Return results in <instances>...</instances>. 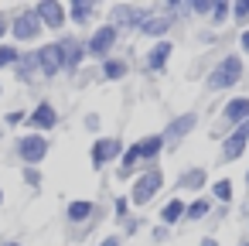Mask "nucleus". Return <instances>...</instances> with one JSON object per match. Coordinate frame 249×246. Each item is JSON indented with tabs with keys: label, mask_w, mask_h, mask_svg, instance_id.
Returning <instances> with one entry per match:
<instances>
[{
	"label": "nucleus",
	"mask_w": 249,
	"mask_h": 246,
	"mask_svg": "<svg viewBox=\"0 0 249 246\" xmlns=\"http://www.w3.org/2000/svg\"><path fill=\"white\" fill-rule=\"evenodd\" d=\"M246 82V58L239 52H218L208 72L201 76L205 96H232Z\"/></svg>",
	"instance_id": "f257e3e1"
},
{
	"label": "nucleus",
	"mask_w": 249,
	"mask_h": 246,
	"mask_svg": "<svg viewBox=\"0 0 249 246\" xmlns=\"http://www.w3.org/2000/svg\"><path fill=\"white\" fill-rule=\"evenodd\" d=\"M208 185H212V174L205 164H184L174 174V195H181V198H198L208 191Z\"/></svg>",
	"instance_id": "39448f33"
},
{
	"label": "nucleus",
	"mask_w": 249,
	"mask_h": 246,
	"mask_svg": "<svg viewBox=\"0 0 249 246\" xmlns=\"http://www.w3.org/2000/svg\"><path fill=\"white\" fill-rule=\"evenodd\" d=\"M157 11V4H113L109 7V21L106 24H113L120 35H137L140 28H143V21L150 18Z\"/></svg>",
	"instance_id": "20e7f679"
},
{
	"label": "nucleus",
	"mask_w": 249,
	"mask_h": 246,
	"mask_svg": "<svg viewBox=\"0 0 249 246\" xmlns=\"http://www.w3.org/2000/svg\"><path fill=\"white\" fill-rule=\"evenodd\" d=\"M35 14H38L41 28H52V31H62L69 24V14H65V7L58 4V0H41V4L35 7Z\"/></svg>",
	"instance_id": "ddd939ff"
},
{
	"label": "nucleus",
	"mask_w": 249,
	"mask_h": 246,
	"mask_svg": "<svg viewBox=\"0 0 249 246\" xmlns=\"http://www.w3.org/2000/svg\"><path fill=\"white\" fill-rule=\"evenodd\" d=\"M212 208H215V202H212L208 195L188 198V205H184V226H201V222H208V219H212Z\"/></svg>",
	"instance_id": "6ab92c4d"
},
{
	"label": "nucleus",
	"mask_w": 249,
	"mask_h": 246,
	"mask_svg": "<svg viewBox=\"0 0 249 246\" xmlns=\"http://www.w3.org/2000/svg\"><path fill=\"white\" fill-rule=\"evenodd\" d=\"M11 31H14V38H18V41H35L45 28H41V21H38V14H35V11H21V14L14 18V28H11Z\"/></svg>",
	"instance_id": "f3484780"
},
{
	"label": "nucleus",
	"mask_w": 249,
	"mask_h": 246,
	"mask_svg": "<svg viewBox=\"0 0 249 246\" xmlns=\"http://www.w3.org/2000/svg\"><path fill=\"white\" fill-rule=\"evenodd\" d=\"M82 123H86V130H92V133H96V130L103 127V120H99V113H86V120H82Z\"/></svg>",
	"instance_id": "e433bc0d"
},
{
	"label": "nucleus",
	"mask_w": 249,
	"mask_h": 246,
	"mask_svg": "<svg viewBox=\"0 0 249 246\" xmlns=\"http://www.w3.org/2000/svg\"><path fill=\"white\" fill-rule=\"evenodd\" d=\"M35 58H38V72H41L45 79H55V76L62 72V52H58L55 41H52V45H41V48L35 52Z\"/></svg>",
	"instance_id": "2eb2a0df"
},
{
	"label": "nucleus",
	"mask_w": 249,
	"mask_h": 246,
	"mask_svg": "<svg viewBox=\"0 0 249 246\" xmlns=\"http://www.w3.org/2000/svg\"><path fill=\"white\" fill-rule=\"evenodd\" d=\"M215 205H235V181L229 178V174H222V178H212V185H208V191H205Z\"/></svg>",
	"instance_id": "412c9836"
},
{
	"label": "nucleus",
	"mask_w": 249,
	"mask_h": 246,
	"mask_svg": "<svg viewBox=\"0 0 249 246\" xmlns=\"http://www.w3.org/2000/svg\"><path fill=\"white\" fill-rule=\"evenodd\" d=\"M174 28H178V24H174V21H171V18L160 11V7H157V11H154V14L143 21V28H140L137 35H140V38H147V41L154 45V41H167Z\"/></svg>",
	"instance_id": "9d476101"
},
{
	"label": "nucleus",
	"mask_w": 249,
	"mask_h": 246,
	"mask_svg": "<svg viewBox=\"0 0 249 246\" xmlns=\"http://www.w3.org/2000/svg\"><path fill=\"white\" fill-rule=\"evenodd\" d=\"M7 246H21V243H7Z\"/></svg>",
	"instance_id": "a18cd8bd"
},
{
	"label": "nucleus",
	"mask_w": 249,
	"mask_h": 246,
	"mask_svg": "<svg viewBox=\"0 0 249 246\" xmlns=\"http://www.w3.org/2000/svg\"><path fill=\"white\" fill-rule=\"evenodd\" d=\"M48 137H41V133H28V137H21L18 140V154H21V161L28 164V168H35V164H41L45 157H48Z\"/></svg>",
	"instance_id": "9b49d317"
},
{
	"label": "nucleus",
	"mask_w": 249,
	"mask_h": 246,
	"mask_svg": "<svg viewBox=\"0 0 249 246\" xmlns=\"http://www.w3.org/2000/svg\"><path fill=\"white\" fill-rule=\"evenodd\" d=\"M65 14H69V21H72V24H79V28H89V24L99 18V7H96V4H89V0H75V4H72Z\"/></svg>",
	"instance_id": "b1692460"
},
{
	"label": "nucleus",
	"mask_w": 249,
	"mask_h": 246,
	"mask_svg": "<svg viewBox=\"0 0 249 246\" xmlns=\"http://www.w3.org/2000/svg\"><path fill=\"white\" fill-rule=\"evenodd\" d=\"M157 7H160V11H164L178 28L195 24V21H191V7H188V0H164V4H157Z\"/></svg>",
	"instance_id": "393cba45"
},
{
	"label": "nucleus",
	"mask_w": 249,
	"mask_h": 246,
	"mask_svg": "<svg viewBox=\"0 0 249 246\" xmlns=\"http://www.w3.org/2000/svg\"><path fill=\"white\" fill-rule=\"evenodd\" d=\"M246 154H249V144H242L239 137L229 133L225 140H218V161H215V164H218V168H229V164H239Z\"/></svg>",
	"instance_id": "dca6fc26"
},
{
	"label": "nucleus",
	"mask_w": 249,
	"mask_h": 246,
	"mask_svg": "<svg viewBox=\"0 0 249 246\" xmlns=\"http://www.w3.org/2000/svg\"><path fill=\"white\" fill-rule=\"evenodd\" d=\"M96 215H99V208H96V202H89V198H75V202L65 205V219H69L72 226L96 222Z\"/></svg>",
	"instance_id": "aec40b11"
},
{
	"label": "nucleus",
	"mask_w": 249,
	"mask_h": 246,
	"mask_svg": "<svg viewBox=\"0 0 249 246\" xmlns=\"http://www.w3.org/2000/svg\"><path fill=\"white\" fill-rule=\"evenodd\" d=\"M18 48H11V45H0V69H7V65H18Z\"/></svg>",
	"instance_id": "72a5a7b5"
},
{
	"label": "nucleus",
	"mask_w": 249,
	"mask_h": 246,
	"mask_svg": "<svg viewBox=\"0 0 249 246\" xmlns=\"http://www.w3.org/2000/svg\"><path fill=\"white\" fill-rule=\"evenodd\" d=\"M24 181H28L31 188H38V185H41V174H38V168H24Z\"/></svg>",
	"instance_id": "4c0bfd02"
},
{
	"label": "nucleus",
	"mask_w": 249,
	"mask_h": 246,
	"mask_svg": "<svg viewBox=\"0 0 249 246\" xmlns=\"http://www.w3.org/2000/svg\"><path fill=\"white\" fill-rule=\"evenodd\" d=\"M232 137H239L242 144H249V116H246V120H242V123H239L235 130H232Z\"/></svg>",
	"instance_id": "c9c22d12"
},
{
	"label": "nucleus",
	"mask_w": 249,
	"mask_h": 246,
	"mask_svg": "<svg viewBox=\"0 0 249 246\" xmlns=\"http://www.w3.org/2000/svg\"><path fill=\"white\" fill-rule=\"evenodd\" d=\"M164 185H167V174H164V168H160V164L143 168V171L133 178V185H130L126 198H130V205H133V208H147V205L164 191Z\"/></svg>",
	"instance_id": "f03ea898"
},
{
	"label": "nucleus",
	"mask_w": 249,
	"mask_h": 246,
	"mask_svg": "<svg viewBox=\"0 0 249 246\" xmlns=\"http://www.w3.org/2000/svg\"><path fill=\"white\" fill-rule=\"evenodd\" d=\"M212 4L215 0H188V7H191V21H208V14H212Z\"/></svg>",
	"instance_id": "c756f323"
},
{
	"label": "nucleus",
	"mask_w": 249,
	"mask_h": 246,
	"mask_svg": "<svg viewBox=\"0 0 249 246\" xmlns=\"http://www.w3.org/2000/svg\"><path fill=\"white\" fill-rule=\"evenodd\" d=\"M58 45V52H62V72H79L82 65H86V41L79 38V35H65L62 41H55Z\"/></svg>",
	"instance_id": "1a4fd4ad"
},
{
	"label": "nucleus",
	"mask_w": 249,
	"mask_h": 246,
	"mask_svg": "<svg viewBox=\"0 0 249 246\" xmlns=\"http://www.w3.org/2000/svg\"><path fill=\"white\" fill-rule=\"evenodd\" d=\"M232 24L239 31L249 28V0H232Z\"/></svg>",
	"instance_id": "c85d7f7f"
},
{
	"label": "nucleus",
	"mask_w": 249,
	"mask_h": 246,
	"mask_svg": "<svg viewBox=\"0 0 249 246\" xmlns=\"http://www.w3.org/2000/svg\"><path fill=\"white\" fill-rule=\"evenodd\" d=\"M120 38H123V35H120L113 24H99V28H92V35L86 38V55L96 58V62H106L109 55H116Z\"/></svg>",
	"instance_id": "423d86ee"
},
{
	"label": "nucleus",
	"mask_w": 249,
	"mask_h": 246,
	"mask_svg": "<svg viewBox=\"0 0 249 246\" xmlns=\"http://www.w3.org/2000/svg\"><path fill=\"white\" fill-rule=\"evenodd\" d=\"M123 151H126L123 137H96V140H92V147H89V161H92V171H103L106 164H116Z\"/></svg>",
	"instance_id": "0eeeda50"
},
{
	"label": "nucleus",
	"mask_w": 249,
	"mask_h": 246,
	"mask_svg": "<svg viewBox=\"0 0 249 246\" xmlns=\"http://www.w3.org/2000/svg\"><path fill=\"white\" fill-rule=\"evenodd\" d=\"M195 246H222V243H218V236H215V232H205V236H201Z\"/></svg>",
	"instance_id": "ea45409f"
},
{
	"label": "nucleus",
	"mask_w": 249,
	"mask_h": 246,
	"mask_svg": "<svg viewBox=\"0 0 249 246\" xmlns=\"http://www.w3.org/2000/svg\"><path fill=\"white\" fill-rule=\"evenodd\" d=\"M235 246H249V236H242V239H239V243H235Z\"/></svg>",
	"instance_id": "c03bdc74"
},
{
	"label": "nucleus",
	"mask_w": 249,
	"mask_h": 246,
	"mask_svg": "<svg viewBox=\"0 0 249 246\" xmlns=\"http://www.w3.org/2000/svg\"><path fill=\"white\" fill-rule=\"evenodd\" d=\"M184 205H188V198H181V195L164 198V205H160V212H157V222L167 226V229L181 226V222H184Z\"/></svg>",
	"instance_id": "a211bd4d"
},
{
	"label": "nucleus",
	"mask_w": 249,
	"mask_h": 246,
	"mask_svg": "<svg viewBox=\"0 0 249 246\" xmlns=\"http://www.w3.org/2000/svg\"><path fill=\"white\" fill-rule=\"evenodd\" d=\"M28 127H35V130H55L58 127V110L45 99V103H38L35 110H31V116H28Z\"/></svg>",
	"instance_id": "4be33fe9"
},
{
	"label": "nucleus",
	"mask_w": 249,
	"mask_h": 246,
	"mask_svg": "<svg viewBox=\"0 0 249 246\" xmlns=\"http://www.w3.org/2000/svg\"><path fill=\"white\" fill-rule=\"evenodd\" d=\"M239 215H242V226H246V236H249V198L239 205Z\"/></svg>",
	"instance_id": "a19ab883"
},
{
	"label": "nucleus",
	"mask_w": 249,
	"mask_h": 246,
	"mask_svg": "<svg viewBox=\"0 0 249 246\" xmlns=\"http://www.w3.org/2000/svg\"><path fill=\"white\" fill-rule=\"evenodd\" d=\"M0 202H4V191H0Z\"/></svg>",
	"instance_id": "49530a36"
},
{
	"label": "nucleus",
	"mask_w": 249,
	"mask_h": 246,
	"mask_svg": "<svg viewBox=\"0 0 249 246\" xmlns=\"http://www.w3.org/2000/svg\"><path fill=\"white\" fill-rule=\"evenodd\" d=\"M198 127H201V110H181V113H174V116L164 123V130H160L167 154H174L188 137H195Z\"/></svg>",
	"instance_id": "7ed1b4c3"
},
{
	"label": "nucleus",
	"mask_w": 249,
	"mask_h": 246,
	"mask_svg": "<svg viewBox=\"0 0 249 246\" xmlns=\"http://www.w3.org/2000/svg\"><path fill=\"white\" fill-rule=\"evenodd\" d=\"M130 208H133V205H130V198H126V195H116V198H113V219H116V222L130 219Z\"/></svg>",
	"instance_id": "2f4dec72"
},
{
	"label": "nucleus",
	"mask_w": 249,
	"mask_h": 246,
	"mask_svg": "<svg viewBox=\"0 0 249 246\" xmlns=\"http://www.w3.org/2000/svg\"><path fill=\"white\" fill-rule=\"evenodd\" d=\"M171 58H174V38L167 41H154L143 55V72L147 76H164L171 69Z\"/></svg>",
	"instance_id": "6e6552de"
},
{
	"label": "nucleus",
	"mask_w": 249,
	"mask_h": 246,
	"mask_svg": "<svg viewBox=\"0 0 249 246\" xmlns=\"http://www.w3.org/2000/svg\"><path fill=\"white\" fill-rule=\"evenodd\" d=\"M147 236H150V243H154V246H171V239H174V229H167V226L154 222V226L147 229Z\"/></svg>",
	"instance_id": "cd10ccee"
},
{
	"label": "nucleus",
	"mask_w": 249,
	"mask_h": 246,
	"mask_svg": "<svg viewBox=\"0 0 249 246\" xmlns=\"http://www.w3.org/2000/svg\"><path fill=\"white\" fill-rule=\"evenodd\" d=\"M242 188H246V198H249V164H246V171H242Z\"/></svg>",
	"instance_id": "79ce46f5"
},
{
	"label": "nucleus",
	"mask_w": 249,
	"mask_h": 246,
	"mask_svg": "<svg viewBox=\"0 0 249 246\" xmlns=\"http://www.w3.org/2000/svg\"><path fill=\"white\" fill-rule=\"evenodd\" d=\"M205 24L215 28V31H222L225 24H232V0H215V4H212V14H208Z\"/></svg>",
	"instance_id": "a878e982"
},
{
	"label": "nucleus",
	"mask_w": 249,
	"mask_h": 246,
	"mask_svg": "<svg viewBox=\"0 0 249 246\" xmlns=\"http://www.w3.org/2000/svg\"><path fill=\"white\" fill-rule=\"evenodd\" d=\"M130 76V62L120 55H109L106 62H99V79L103 82H123Z\"/></svg>",
	"instance_id": "5701e85b"
},
{
	"label": "nucleus",
	"mask_w": 249,
	"mask_h": 246,
	"mask_svg": "<svg viewBox=\"0 0 249 246\" xmlns=\"http://www.w3.org/2000/svg\"><path fill=\"white\" fill-rule=\"evenodd\" d=\"M143 226H147V222H143V215H133V212H130V219H123V222H120V236H123V239H130V236H137Z\"/></svg>",
	"instance_id": "7c9ffc66"
},
{
	"label": "nucleus",
	"mask_w": 249,
	"mask_h": 246,
	"mask_svg": "<svg viewBox=\"0 0 249 246\" xmlns=\"http://www.w3.org/2000/svg\"><path fill=\"white\" fill-rule=\"evenodd\" d=\"M140 171H143V161H140V151H137V140H133V144H126V151L120 154L113 174H116V181H133Z\"/></svg>",
	"instance_id": "f8f14e48"
},
{
	"label": "nucleus",
	"mask_w": 249,
	"mask_h": 246,
	"mask_svg": "<svg viewBox=\"0 0 249 246\" xmlns=\"http://www.w3.org/2000/svg\"><path fill=\"white\" fill-rule=\"evenodd\" d=\"M96 246H123V236H120V232H109V236H103Z\"/></svg>",
	"instance_id": "58836bf2"
},
{
	"label": "nucleus",
	"mask_w": 249,
	"mask_h": 246,
	"mask_svg": "<svg viewBox=\"0 0 249 246\" xmlns=\"http://www.w3.org/2000/svg\"><path fill=\"white\" fill-rule=\"evenodd\" d=\"M229 215H232V205H215L208 226H222V222H229Z\"/></svg>",
	"instance_id": "473e14b6"
},
{
	"label": "nucleus",
	"mask_w": 249,
	"mask_h": 246,
	"mask_svg": "<svg viewBox=\"0 0 249 246\" xmlns=\"http://www.w3.org/2000/svg\"><path fill=\"white\" fill-rule=\"evenodd\" d=\"M235 52H239V55L249 62V28H242V31L235 35Z\"/></svg>",
	"instance_id": "f704fd0d"
},
{
	"label": "nucleus",
	"mask_w": 249,
	"mask_h": 246,
	"mask_svg": "<svg viewBox=\"0 0 249 246\" xmlns=\"http://www.w3.org/2000/svg\"><path fill=\"white\" fill-rule=\"evenodd\" d=\"M137 151H140L143 168L160 164V157L167 154V147H164V137H160V133H147V137H140V140H137Z\"/></svg>",
	"instance_id": "4468645a"
},
{
	"label": "nucleus",
	"mask_w": 249,
	"mask_h": 246,
	"mask_svg": "<svg viewBox=\"0 0 249 246\" xmlns=\"http://www.w3.org/2000/svg\"><path fill=\"white\" fill-rule=\"evenodd\" d=\"M4 31H7V18L0 14V38H4Z\"/></svg>",
	"instance_id": "37998d69"
},
{
	"label": "nucleus",
	"mask_w": 249,
	"mask_h": 246,
	"mask_svg": "<svg viewBox=\"0 0 249 246\" xmlns=\"http://www.w3.org/2000/svg\"><path fill=\"white\" fill-rule=\"evenodd\" d=\"M0 93H4V86H0Z\"/></svg>",
	"instance_id": "de8ad7c7"
},
{
	"label": "nucleus",
	"mask_w": 249,
	"mask_h": 246,
	"mask_svg": "<svg viewBox=\"0 0 249 246\" xmlns=\"http://www.w3.org/2000/svg\"><path fill=\"white\" fill-rule=\"evenodd\" d=\"M191 38H195L201 48H215V45H222V41H225V31H215V28L201 24V28H195V31H191Z\"/></svg>",
	"instance_id": "bb28decb"
}]
</instances>
